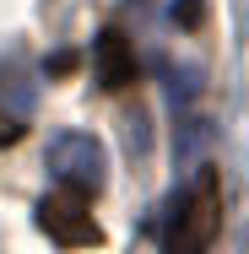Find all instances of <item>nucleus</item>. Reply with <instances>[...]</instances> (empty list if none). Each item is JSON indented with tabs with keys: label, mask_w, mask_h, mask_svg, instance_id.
<instances>
[{
	"label": "nucleus",
	"mask_w": 249,
	"mask_h": 254,
	"mask_svg": "<svg viewBox=\"0 0 249 254\" xmlns=\"http://www.w3.org/2000/svg\"><path fill=\"white\" fill-rule=\"evenodd\" d=\"M217 233H222V184H217L211 168H200V179L184 195H173V205H168L163 249L168 254H200V249L217 244Z\"/></svg>",
	"instance_id": "nucleus-1"
},
{
	"label": "nucleus",
	"mask_w": 249,
	"mask_h": 254,
	"mask_svg": "<svg viewBox=\"0 0 249 254\" xmlns=\"http://www.w3.org/2000/svg\"><path fill=\"white\" fill-rule=\"evenodd\" d=\"M65 70H76V54H54L49 60V76H65Z\"/></svg>",
	"instance_id": "nucleus-7"
},
{
	"label": "nucleus",
	"mask_w": 249,
	"mask_h": 254,
	"mask_svg": "<svg viewBox=\"0 0 249 254\" xmlns=\"http://www.w3.org/2000/svg\"><path fill=\"white\" fill-rule=\"evenodd\" d=\"M173 16H179L184 27H195V22H200V0H179V5H173Z\"/></svg>",
	"instance_id": "nucleus-6"
},
{
	"label": "nucleus",
	"mask_w": 249,
	"mask_h": 254,
	"mask_svg": "<svg viewBox=\"0 0 249 254\" xmlns=\"http://www.w3.org/2000/svg\"><path fill=\"white\" fill-rule=\"evenodd\" d=\"M49 168L65 179V184H82V190L98 195L103 179H108V152H103V141H92L87 130H71V135H54Z\"/></svg>",
	"instance_id": "nucleus-3"
},
{
	"label": "nucleus",
	"mask_w": 249,
	"mask_h": 254,
	"mask_svg": "<svg viewBox=\"0 0 249 254\" xmlns=\"http://www.w3.org/2000/svg\"><path fill=\"white\" fill-rule=\"evenodd\" d=\"M87 200H92V190L60 179V190H49V195L38 200V227L49 233L54 244H65V249H98L103 227L92 222V205Z\"/></svg>",
	"instance_id": "nucleus-2"
},
{
	"label": "nucleus",
	"mask_w": 249,
	"mask_h": 254,
	"mask_svg": "<svg viewBox=\"0 0 249 254\" xmlns=\"http://www.w3.org/2000/svg\"><path fill=\"white\" fill-rule=\"evenodd\" d=\"M92 60H98V87L103 92H125V87L136 81V49H130V38H125L119 22H108V27L98 33Z\"/></svg>",
	"instance_id": "nucleus-4"
},
{
	"label": "nucleus",
	"mask_w": 249,
	"mask_h": 254,
	"mask_svg": "<svg viewBox=\"0 0 249 254\" xmlns=\"http://www.w3.org/2000/svg\"><path fill=\"white\" fill-rule=\"evenodd\" d=\"M16 141H22V125L11 114H0V146H16Z\"/></svg>",
	"instance_id": "nucleus-5"
}]
</instances>
